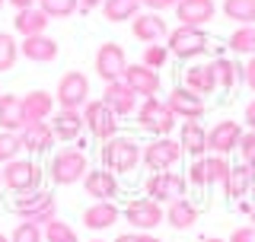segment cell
Wrapping results in <instances>:
<instances>
[{"instance_id":"6da1fadb","label":"cell","mask_w":255,"mask_h":242,"mask_svg":"<svg viewBox=\"0 0 255 242\" xmlns=\"http://www.w3.org/2000/svg\"><path fill=\"white\" fill-rule=\"evenodd\" d=\"M140 163V143L134 137H109L102 140V169H109L112 175H125V172H134Z\"/></svg>"},{"instance_id":"7a4b0ae2","label":"cell","mask_w":255,"mask_h":242,"mask_svg":"<svg viewBox=\"0 0 255 242\" xmlns=\"http://www.w3.org/2000/svg\"><path fill=\"white\" fill-rule=\"evenodd\" d=\"M0 175H3V188L13 191V195H29V191L42 188V166H38L35 159L16 156L0 169Z\"/></svg>"},{"instance_id":"3957f363","label":"cell","mask_w":255,"mask_h":242,"mask_svg":"<svg viewBox=\"0 0 255 242\" xmlns=\"http://www.w3.org/2000/svg\"><path fill=\"white\" fill-rule=\"evenodd\" d=\"M90 172V163H86V153L77 150V147H64L54 153L51 159V169H48V175H51L54 185H74V182H83V175Z\"/></svg>"},{"instance_id":"277c9868","label":"cell","mask_w":255,"mask_h":242,"mask_svg":"<svg viewBox=\"0 0 255 242\" xmlns=\"http://www.w3.org/2000/svg\"><path fill=\"white\" fill-rule=\"evenodd\" d=\"M137 124H140V131H147L153 137H169V131L175 127V112L166 106V99L150 96L137 109Z\"/></svg>"},{"instance_id":"5b68a950","label":"cell","mask_w":255,"mask_h":242,"mask_svg":"<svg viewBox=\"0 0 255 242\" xmlns=\"http://www.w3.org/2000/svg\"><path fill=\"white\" fill-rule=\"evenodd\" d=\"M207 45H211V38H207V32L201 26H179L166 35L169 54H175V58H182V61H191V58H198V54H204Z\"/></svg>"},{"instance_id":"8992f818","label":"cell","mask_w":255,"mask_h":242,"mask_svg":"<svg viewBox=\"0 0 255 242\" xmlns=\"http://www.w3.org/2000/svg\"><path fill=\"white\" fill-rule=\"evenodd\" d=\"M13 214L19 220H32L38 227H45L48 220H54V195L51 191H29V195H16L13 201Z\"/></svg>"},{"instance_id":"52a82bcc","label":"cell","mask_w":255,"mask_h":242,"mask_svg":"<svg viewBox=\"0 0 255 242\" xmlns=\"http://www.w3.org/2000/svg\"><path fill=\"white\" fill-rule=\"evenodd\" d=\"M80 112H83L86 131H90L96 140H109V137L118 134V115H115V112H112L102 99H90Z\"/></svg>"},{"instance_id":"ba28073f","label":"cell","mask_w":255,"mask_h":242,"mask_svg":"<svg viewBox=\"0 0 255 242\" xmlns=\"http://www.w3.org/2000/svg\"><path fill=\"white\" fill-rule=\"evenodd\" d=\"M140 159H143V166L153 169V172H166V169H172L182 159V143L172 140V137H153V140L140 150Z\"/></svg>"},{"instance_id":"9c48e42d","label":"cell","mask_w":255,"mask_h":242,"mask_svg":"<svg viewBox=\"0 0 255 242\" xmlns=\"http://www.w3.org/2000/svg\"><path fill=\"white\" fill-rule=\"evenodd\" d=\"M54 102H58L61 109H83L86 102H90V80L86 74H80V70H67L61 80H58V93H54Z\"/></svg>"},{"instance_id":"30bf717a","label":"cell","mask_w":255,"mask_h":242,"mask_svg":"<svg viewBox=\"0 0 255 242\" xmlns=\"http://www.w3.org/2000/svg\"><path fill=\"white\" fill-rule=\"evenodd\" d=\"M185 188H188V179L185 175H179V172H153V175H147V182H143V191H147V198H153L159 201V204H169V201L175 198H185Z\"/></svg>"},{"instance_id":"8fae6325","label":"cell","mask_w":255,"mask_h":242,"mask_svg":"<svg viewBox=\"0 0 255 242\" xmlns=\"http://www.w3.org/2000/svg\"><path fill=\"white\" fill-rule=\"evenodd\" d=\"M125 220L131 223L134 230L150 233V230H156L159 223L166 220V211H163V204L153 201V198H134L131 204L125 207Z\"/></svg>"},{"instance_id":"7c38bea8","label":"cell","mask_w":255,"mask_h":242,"mask_svg":"<svg viewBox=\"0 0 255 242\" xmlns=\"http://www.w3.org/2000/svg\"><path fill=\"white\" fill-rule=\"evenodd\" d=\"M128 67V54L118 42H102L99 51H96V77L106 80V83H115V80L125 77Z\"/></svg>"},{"instance_id":"4fadbf2b","label":"cell","mask_w":255,"mask_h":242,"mask_svg":"<svg viewBox=\"0 0 255 242\" xmlns=\"http://www.w3.org/2000/svg\"><path fill=\"white\" fill-rule=\"evenodd\" d=\"M239 140H243V124H239V121H230V118L217 121V124L207 131V150L220 153V156L239 150Z\"/></svg>"},{"instance_id":"5bb4252c","label":"cell","mask_w":255,"mask_h":242,"mask_svg":"<svg viewBox=\"0 0 255 242\" xmlns=\"http://www.w3.org/2000/svg\"><path fill=\"white\" fill-rule=\"evenodd\" d=\"M125 83L131 86L137 96H156L159 90H163V80H159V70H153V67H147V64H128L125 67Z\"/></svg>"},{"instance_id":"9a60e30c","label":"cell","mask_w":255,"mask_h":242,"mask_svg":"<svg viewBox=\"0 0 255 242\" xmlns=\"http://www.w3.org/2000/svg\"><path fill=\"white\" fill-rule=\"evenodd\" d=\"M131 32H134V38L143 45H156V42H163L166 35H169V26H166V19L159 13H137L131 19Z\"/></svg>"},{"instance_id":"2e32d148","label":"cell","mask_w":255,"mask_h":242,"mask_svg":"<svg viewBox=\"0 0 255 242\" xmlns=\"http://www.w3.org/2000/svg\"><path fill=\"white\" fill-rule=\"evenodd\" d=\"M137 99L140 96L131 90V86L125 83V80H115V83H106V90H102V102L115 112L118 118L131 115V112H137Z\"/></svg>"},{"instance_id":"e0dca14e","label":"cell","mask_w":255,"mask_h":242,"mask_svg":"<svg viewBox=\"0 0 255 242\" xmlns=\"http://www.w3.org/2000/svg\"><path fill=\"white\" fill-rule=\"evenodd\" d=\"M54 131H51V124L48 121H29L26 127L19 131V143H22V150H29V153H35V156H42V153H48L54 147Z\"/></svg>"},{"instance_id":"ac0fdd59","label":"cell","mask_w":255,"mask_h":242,"mask_svg":"<svg viewBox=\"0 0 255 242\" xmlns=\"http://www.w3.org/2000/svg\"><path fill=\"white\" fill-rule=\"evenodd\" d=\"M166 106L175 112V118H185V121H198V118L204 115V99H201V96H195L191 90H185V86L169 90Z\"/></svg>"},{"instance_id":"d6986e66","label":"cell","mask_w":255,"mask_h":242,"mask_svg":"<svg viewBox=\"0 0 255 242\" xmlns=\"http://www.w3.org/2000/svg\"><path fill=\"white\" fill-rule=\"evenodd\" d=\"M217 16V3L214 0H179L175 3V19L179 26H204Z\"/></svg>"},{"instance_id":"ffe728a7","label":"cell","mask_w":255,"mask_h":242,"mask_svg":"<svg viewBox=\"0 0 255 242\" xmlns=\"http://www.w3.org/2000/svg\"><path fill=\"white\" fill-rule=\"evenodd\" d=\"M51 131H54V137L58 140H64V143H70V140H77L80 134H83V112H77V109H58L51 115Z\"/></svg>"},{"instance_id":"44dd1931","label":"cell","mask_w":255,"mask_h":242,"mask_svg":"<svg viewBox=\"0 0 255 242\" xmlns=\"http://www.w3.org/2000/svg\"><path fill=\"white\" fill-rule=\"evenodd\" d=\"M83 185H86V195L90 198H99V201L118 198V175H112L109 169H90L83 175Z\"/></svg>"},{"instance_id":"7402d4cb","label":"cell","mask_w":255,"mask_h":242,"mask_svg":"<svg viewBox=\"0 0 255 242\" xmlns=\"http://www.w3.org/2000/svg\"><path fill=\"white\" fill-rule=\"evenodd\" d=\"M185 90H191L195 96H211L214 90H217V74H214V64H191V67H185Z\"/></svg>"},{"instance_id":"603a6c76","label":"cell","mask_w":255,"mask_h":242,"mask_svg":"<svg viewBox=\"0 0 255 242\" xmlns=\"http://www.w3.org/2000/svg\"><path fill=\"white\" fill-rule=\"evenodd\" d=\"M19 54L35 64H51L58 58V42H54L51 35H29L19 42Z\"/></svg>"},{"instance_id":"cb8c5ba5","label":"cell","mask_w":255,"mask_h":242,"mask_svg":"<svg viewBox=\"0 0 255 242\" xmlns=\"http://www.w3.org/2000/svg\"><path fill=\"white\" fill-rule=\"evenodd\" d=\"M26 127V112H22V99L10 93H0V131H13L19 134Z\"/></svg>"},{"instance_id":"d4e9b609","label":"cell","mask_w":255,"mask_h":242,"mask_svg":"<svg viewBox=\"0 0 255 242\" xmlns=\"http://www.w3.org/2000/svg\"><path fill=\"white\" fill-rule=\"evenodd\" d=\"M22 112H26V124L29 121H48L54 115V96L45 90H32L22 96Z\"/></svg>"},{"instance_id":"484cf974","label":"cell","mask_w":255,"mask_h":242,"mask_svg":"<svg viewBox=\"0 0 255 242\" xmlns=\"http://www.w3.org/2000/svg\"><path fill=\"white\" fill-rule=\"evenodd\" d=\"M252 185H255V172L246 163H239V166H230V175H227V182H223V191H227L230 201H239V198H246L252 191Z\"/></svg>"},{"instance_id":"4316f807","label":"cell","mask_w":255,"mask_h":242,"mask_svg":"<svg viewBox=\"0 0 255 242\" xmlns=\"http://www.w3.org/2000/svg\"><path fill=\"white\" fill-rule=\"evenodd\" d=\"M48 22L51 19L42 13V6H29V10H16L13 26H16V32H19L22 38H29V35H45Z\"/></svg>"},{"instance_id":"83f0119b","label":"cell","mask_w":255,"mask_h":242,"mask_svg":"<svg viewBox=\"0 0 255 242\" xmlns=\"http://www.w3.org/2000/svg\"><path fill=\"white\" fill-rule=\"evenodd\" d=\"M179 143H182V153H188L191 159H198V156L207 153V131L198 121H185V124H182V134H179Z\"/></svg>"},{"instance_id":"f1b7e54d","label":"cell","mask_w":255,"mask_h":242,"mask_svg":"<svg viewBox=\"0 0 255 242\" xmlns=\"http://www.w3.org/2000/svg\"><path fill=\"white\" fill-rule=\"evenodd\" d=\"M166 220H169L172 230H191L198 223V207L191 204L188 198H175L166 207Z\"/></svg>"},{"instance_id":"f546056e","label":"cell","mask_w":255,"mask_h":242,"mask_svg":"<svg viewBox=\"0 0 255 242\" xmlns=\"http://www.w3.org/2000/svg\"><path fill=\"white\" fill-rule=\"evenodd\" d=\"M83 223L86 230H109L112 223H118V207L112 201H96L83 211Z\"/></svg>"},{"instance_id":"4dcf8cb0","label":"cell","mask_w":255,"mask_h":242,"mask_svg":"<svg viewBox=\"0 0 255 242\" xmlns=\"http://www.w3.org/2000/svg\"><path fill=\"white\" fill-rule=\"evenodd\" d=\"M140 0H102V16L109 22H128L140 13Z\"/></svg>"},{"instance_id":"1f68e13d","label":"cell","mask_w":255,"mask_h":242,"mask_svg":"<svg viewBox=\"0 0 255 242\" xmlns=\"http://www.w3.org/2000/svg\"><path fill=\"white\" fill-rule=\"evenodd\" d=\"M220 10L236 26H255V0H223Z\"/></svg>"},{"instance_id":"d6a6232c","label":"cell","mask_w":255,"mask_h":242,"mask_svg":"<svg viewBox=\"0 0 255 242\" xmlns=\"http://www.w3.org/2000/svg\"><path fill=\"white\" fill-rule=\"evenodd\" d=\"M214 74H217V86L220 90H233L243 80V64L230 61V58H217L214 61Z\"/></svg>"},{"instance_id":"836d02e7","label":"cell","mask_w":255,"mask_h":242,"mask_svg":"<svg viewBox=\"0 0 255 242\" xmlns=\"http://www.w3.org/2000/svg\"><path fill=\"white\" fill-rule=\"evenodd\" d=\"M227 45L233 54H255V26H239L227 38Z\"/></svg>"},{"instance_id":"e575fe53","label":"cell","mask_w":255,"mask_h":242,"mask_svg":"<svg viewBox=\"0 0 255 242\" xmlns=\"http://www.w3.org/2000/svg\"><path fill=\"white\" fill-rule=\"evenodd\" d=\"M42 236H45V242H80L77 239V230L70 227V223H64V220H48L45 223V230H42Z\"/></svg>"},{"instance_id":"d590c367","label":"cell","mask_w":255,"mask_h":242,"mask_svg":"<svg viewBox=\"0 0 255 242\" xmlns=\"http://www.w3.org/2000/svg\"><path fill=\"white\" fill-rule=\"evenodd\" d=\"M38 6L48 19H67L80 10V0H38Z\"/></svg>"},{"instance_id":"8d00e7d4","label":"cell","mask_w":255,"mask_h":242,"mask_svg":"<svg viewBox=\"0 0 255 242\" xmlns=\"http://www.w3.org/2000/svg\"><path fill=\"white\" fill-rule=\"evenodd\" d=\"M16 58H19V42H16L10 32H0V74L13 70Z\"/></svg>"},{"instance_id":"74e56055","label":"cell","mask_w":255,"mask_h":242,"mask_svg":"<svg viewBox=\"0 0 255 242\" xmlns=\"http://www.w3.org/2000/svg\"><path fill=\"white\" fill-rule=\"evenodd\" d=\"M204 166H207V179H211V185L227 182V175H230V159L227 156L211 153V156H204Z\"/></svg>"},{"instance_id":"f35d334b","label":"cell","mask_w":255,"mask_h":242,"mask_svg":"<svg viewBox=\"0 0 255 242\" xmlns=\"http://www.w3.org/2000/svg\"><path fill=\"white\" fill-rule=\"evenodd\" d=\"M19 150H22L19 134H13V131H0V166H6L10 159H16V156H19Z\"/></svg>"},{"instance_id":"ab89813d","label":"cell","mask_w":255,"mask_h":242,"mask_svg":"<svg viewBox=\"0 0 255 242\" xmlns=\"http://www.w3.org/2000/svg\"><path fill=\"white\" fill-rule=\"evenodd\" d=\"M42 227L38 223H32V220H22V223H16V230H13V236L10 242H42Z\"/></svg>"},{"instance_id":"60d3db41","label":"cell","mask_w":255,"mask_h":242,"mask_svg":"<svg viewBox=\"0 0 255 242\" xmlns=\"http://www.w3.org/2000/svg\"><path fill=\"white\" fill-rule=\"evenodd\" d=\"M166 61H169V48H166V45H147V51H143V61H140V64H147V67L159 70Z\"/></svg>"},{"instance_id":"b9f144b4","label":"cell","mask_w":255,"mask_h":242,"mask_svg":"<svg viewBox=\"0 0 255 242\" xmlns=\"http://www.w3.org/2000/svg\"><path fill=\"white\" fill-rule=\"evenodd\" d=\"M188 185H195V188H207V185H211V179H207V166H204V156L191 159V166H188Z\"/></svg>"},{"instance_id":"7bdbcfd3","label":"cell","mask_w":255,"mask_h":242,"mask_svg":"<svg viewBox=\"0 0 255 242\" xmlns=\"http://www.w3.org/2000/svg\"><path fill=\"white\" fill-rule=\"evenodd\" d=\"M239 153H243V163L255 172V131L243 134V140H239Z\"/></svg>"},{"instance_id":"ee69618b","label":"cell","mask_w":255,"mask_h":242,"mask_svg":"<svg viewBox=\"0 0 255 242\" xmlns=\"http://www.w3.org/2000/svg\"><path fill=\"white\" fill-rule=\"evenodd\" d=\"M243 83H246V86H249V90L255 93V54H252V58L243 64Z\"/></svg>"},{"instance_id":"f6af8a7d","label":"cell","mask_w":255,"mask_h":242,"mask_svg":"<svg viewBox=\"0 0 255 242\" xmlns=\"http://www.w3.org/2000/svg\"><path fill=\"white\" fill-rule=\"evenodd\" d=\"M230 242H255V227H239V230H233Z\"/></svg>"},{"instance_id":"bcb514c9","label":"cell","mask_w":255,"mask_h":242,"mask_svg":"<svg viewBox=\"0 0 255 242\" xmlns=\"http://www.w3.org/2000/svg\"><path fill=\"white\" fill-rule=\"evenodd\" d=\"M147 10H153V13H163V10H169V6H175L179 0H140Z\"/></svg>"},{"instance_id":"7dc6e473","label":"cell","mask_w":255,"mask_h":242,"mask_svg":"<svg viewBox=\"0 0 255 242\" xmlns=\"http://www.w3.org/2000/svg\"><path fill=\"white\" fill-rule=\"evenodd\" d=\"M246 124H249L252 131H255V99L249 102V106H246Z\"/></svg>"},{"instance_id":"c3c4849f","label":"cell","mask_w":255,"mask_h":242,"mask_svg":"<svg viewBox=\"0 0 255 242\" xmlns=\"http://www.w3.org/2000/svg\"><path fill=\"white\" fill-rule=\"evenodd\" d=\"M6 3H13L16 10H29V6H35L38 0H6Z\"/></svg>"},{"instance_id":"681fc988","label":"cell","mask_w":255,"mask_h":242,"mask_svg":"<svg viewBox=\"0 0 255 242\" xmlns=\"http://www.w3.org/2000/svg\"><path fill=\"white\" fill-rule=\"evenodd\" d=\"M96 6H102V0H80V10H83V13L96 10Z\"/></svg>"},{"instance_id":"f907efd6","label":"cell","mask_w":255,"mask_h":242,"mask_svg":"<svg viewBox=\"0 0 255 242\" xmlns=\"http://www.w3.org/2000/svg\"><path fill=\"white\" fill-rule=\"evenodd\" d=\"M115 242H140V233H122Z\"/></svg>"},{"instance_id":"816d5d0a","label":"cell","mask_w":255,"mask_h":242,"mask_svg":"<svg viewBox=\"0 0 255 242\" xmlns=\"http://www.w3.org/2000/svg\"><path fill=\"white\" fill-rule=\"evenodd\" d=\"M243 211L249 214V220H252V227H255V204H243Z\"/></svg>"},{"instance_id":"f5cc1de1","label":"cell","mask_w":255,"mask_h":242,"mask_svg":"<svg viewBox=\"0 0 255 242\" xmlns=\"http://www.w3.org/2000/svg\"><path fill=\"white\" fill-rule=\"evenodd\" d=\"M140 242H163V239H156V236H147V233H143V236H140Z\"/></svg>"},{"instance_id":"db71d44e","label":"cell","mask_w":255,"mask_h":242,"mask_svg":"<svg viewBox=\"0 0 255 242\" xmlns=\"http://www.w3.org/2000/svg\"><path fill=\"white\" fill-rule=\"evenodd\" d=\"M201 242H223V239H217V236H204Z\"/></svg>"},{"instance_id":"11a10c76","label":"cell","mask_w":255,"mask_h":242,"mask_svg":"<svg viewBox=\"0 0 255 242\" xmlns=\"http://www.w3.org/2000/svg\"><path fill=\"white\" fill-rule=\"evenodd\" d=\"M0 242H10V239H6V236H3V233H0Z\"/></svg>"},{"instance_id":"9f6ffc18","label":"cell","mask_w":255,"mask_h":242,"mask_svg":"<svg viewBox=\"0 0 255 242\" xmlns=\"http://www.w3.org/2000/svg\"><path fill=\"white\" fill-rule=\"evenodd\" d=\"M3 3H6V0H0V10H3Z\"/></svg>"},{"instance_id":"6f0895ef","label":"cell","mask_w":255,"mask_h":242,"mask_svg":"<svg viewBox=\"0 0 255 242\" xmlns=\"http://www.w3.org/2000/svg\"><path fill=\"white\" fill-rule=\"evenodd\" d=\"M0 188H3V175H0Z\"/></svg>"},{"instance_id":"680465c9","label":"cell","mask_w":255,"mask_h":242,"mask_svg":"<svg viewBox=\"0 0 255 242\" xmlns=\"http://www.w3.org/2000/svg\"><path fill=\"white\" fill-rule=\"evenodd\" d=\"M90 242H102V239H90Z\"/></svg>"}]
</instances>
